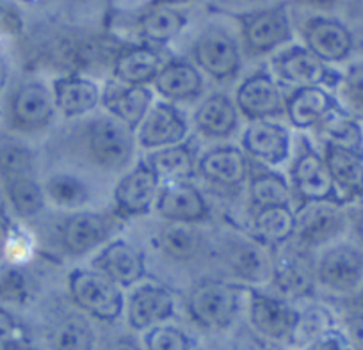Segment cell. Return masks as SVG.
<instances>
[{"label": "cell", "mask_w": 363, "mask_h": 350, "mask_svg": "<svg viewBox=\"0 0 363 350\" xmlns=\"http://www.w3.org/2000/svg\"><path fill=\"white\" fill-rule=\"evenodd\" d=\"M84 137L89 159L102 169L120 171L134 157L135 132L111 114L87 121Z\"/></svg>", "instance_id": "cell-1"}, {"label": "cell", "mask_w": 363, "mask_h": 350, "mask_svg": "<svg viewBox=\"0 0 363 350\" xmlns=\"http://www.w3.org/2000/svg\"><path fill=\"white\" fill-rule=\"evenodd\" d=\"M186 306L194 324L208 331H223L235 322L240 306V288L225 281L207 279L193 286Z\"/></svg>", "instance_id": "cell-2"}, {"label": "cell", "mask_w": 363, "mask_h": 350, "mask_svg": "<svg viewBox=\"0 0 363 350\" xmlns=\"http://www.w3.org/2000/svg\"><path fill=\"white\" fill-rule=\"evenodd\" d=\"M72 300L91 317L114 322L123 315L125 300L121 288L95 269H75L68 278Z\"/></svg>", "instance_id": "cell-3"}, {"label": "cell", "mask_w": 363, "mask_h": 350, "mask_svg": "<svg viewBox=\"0 0 363 350\" xmlns=\"http://www.w3.org/2000/svg\"><path fill=\"white\" fill-rule=\"evenodd\" d=\"M298 315L299 310L292 306L291 300L250 290V327L269 341L289 343Z\"/></svg>", "instance_id": "cell-4"}, {"label": "cell", "mask_w": 363, "mask_h": 350, "mask_svg": "<svg viewBox=\"0 0 363 350\" xmlns=\"http://www.w3.org/2000/svg\"><path fill=\"white\" fill-rule=\"evenodd\" d=\"M315 279L335 293H354L363 283V254L347 244L330 246L317 260Z\"/></svg>", "instance_id": "cell-5"}, {"label": "cell", "mask_w": 363, "mask_h": 350, "mask_svg": "<svg viewBox=\"0 0 363 350\" xmlns=\"http://www.w3.org/2000/svg\"><path fill=\"white\" fill-rule=\"evenodd\" d=\"M189 125L169 101H153L139 127L135 128V142L143 149H162L167 146L182 145L186 141Z\"/></svg>", "instance_id": "cell-6"}, {"label": "cell", "mask_w": 363, "mask_h": 350, "mask_svg": "<svg viewBox=\"0 0 363 350\" xmlns=\"http://www.w3.org/2000/svg\"><path fill=\"white\" fill-rule=\"evenodd\" d=\"M118 217L100 212H77L62 222L61 242L66 253L80 256L96 249L109 240L118 224Z\"/></svg>", "instance_id": "cell-7"}, {"label": "cell", "mask_w": 363, "mask_h": 350, "mask_svg": "<svg viewBox=\"0 0 363 350\" xmlns=\"http://www.w3.org/2000/svg\"><path fill=\"white\" fill-rule=\"evenodd\" d=\"M198 68L216 80H230L239 73L240 54L235 40L218 27L203 30L193 48Z\"/></svg>", "instance_id": "cell-8"}, {"label": "cell", "mask_w": 363, "mask_h": 350, "mask_svg": "<svg viewBox=\"0 0 363 350\" xmlns=\"http://www.w3.org/2000/svg\"><path fill=\"white\" fill-rule=\"evenodd\" d=\"M344 227V212L335 203H305V206L296 213L294 239L301 247L313 249L337 239Z\"/></svg>", "instance_id": "cell-9"}, {"label": "cell", "mask_w": 363, "mask_h": 350, "mask_svg": "<svg viewBox=\"0 0 363 350\" xmlns=\"http://www.w3.org/2000/svg\"><path fill=\"white\" fill-rule=\"evenodd\" d=\"M242 38L255 54H265L291 41L292 30L284 6L262 9L240 16Z\"/></svg>", "instance_id": "cell-10"}, {"label": "cell", "mask_w": 363, "mask_h": 350, "mask_svg": "<svg viewBox=\"0 0 363 350\" xmlns=\"http://www.w3.org/2000/svg\"><path fill=\"white\" fill-rule=\"evenodd\" d=\"M285 101L278 82L265 72L247 77L235 91L237 111L251 121L284 114Z\"/></svg>", "instance_id": "cell-11"}, {"label": "cell", "mask_w": 363, "mask_h": 350, "mask_svg": "<svg viewBox=\"0 0 363 350\" xmlns=\"http://www.w3.org/2000/svg\"><path fill=\"white\" fill-rule=\"evenodd\" d=\"M159 185L160 180L157 174L145 162L139 164L135 169L125 174L114 188L116 215L138 217L150 213L159 198Z\"/></svg>", "instance_id": "cell-12"}, {"label": "cell", "mask_w": 363, "mask_h": 350, "mask_svg": "<svg viewBox=\"0 0 363 350\" xmlns=\"http://www.w3.org/2000/svg\"><path fill=\"white\" fill-rule=\"evenodd\" d=\"M11 120L22 130H41L54 120V93L43 82H26L15 91L11 98Z\"/></svg>", "instance_id": "cell-13"}, {"label": "cell", "mask_w": 363, "mask_h": 350, "mask_svg": "<svg viewBox=\"0 0 363 350\" xmlns=\"http://www.w3.org/2000/svg\"><path fill=\"white\" fill-rule=\"evenodd\" d=\"M292 191L305 203L331 201L335 203L333 178L326 162L313 149L306 148L299 153L292 166Z\"/></svg>", "instance_id": "cell-14"}, {"label": "cell", "mask_w": 363, "mask_h": 350, "mask_svg": "<svg viewBox=\"0 0 363 350\" xmlns=\"http://www.w3.org/2000/svg\"><path fill=\"white\" fill-rule=\"evenodd\" d=\"M93 269L116 283L120 288L141 281L146 272L145 254L127 240H114L107 244L91 261Z\"/></svg>", "instance_id": "cell-15"}, {"label": "cell", "mask_w": 363, "mask_h": 350, "mask_svg": "<svg viewBox=\"0 0 363 350\" xmlns=\"http://www.w3.org/2000/svg\"><path fill=\"white\" fill-rule=\"evenodd\" d=\"M174 315V297L167 288L143 285L130 293L127 303V324L134 331H148L166 324Z\"/></svg>", "instance_id": "cell-16"}, {"label": "cell", "mask_w": 363, "mask_h": 350, "mask_svg": "<svg viewBox=\"0 0 363 350\" xmlns=\"http://www.w3.org/2000/svg\"><path fill=\"white\" fill-rule=\"evenodd\" d=\"M223 260L233 276L246 283H265L272 278V258L258 240L228 239Z\"/></svg>", "instance_id": "cell-17"}, {"label": "cell", "mask_w": 363, "mask_h": 350, "mask_svg": "<svg viewBox=\"0 0 363 350\" xmlns=\"http://www.w3.org/2000/svg\"><path fill=\"white\" fill-rule=\"evenodd\" d=\"M155 212L162 219L178 224H196L208 217V206L201 192L187 181H171L160 188Z\"/></svg>", "instance_id": "cell-18"}, {"label": "cell", "mask_w": 363, "mask_h": 350, "mask_svg": "<svg viewBox=\"0 0 363 350\" xmlns=\"http://www.w3.org/2000/svg\"><path fill=\"white\" fill-rule=\"evenodd\" d=\"M242 146L253 159L278 166L291 155V134L284 125L269 120L251 121L242 134Z\"/></svg>", "instance_id": "cell-19"}, {"label": "cell", "mask_w": 363, "mask_h": 350, "mask_svg": "<svg viewBox=\"0 0 363 350\" xmlns=\"http://www.w3.org/2000/svg\"><path fill=\"white\" fill-rule=\"evenodd\" d=\"M272 68L284 84L301 87H317L328 80V68L308 48L294 47L272 59Z\"/></svg>", "instance_id": "cell-20"}, {"label": "cell", "mask_w": 363, "mask_h": 350, "mask_svg": "<svg viewBox=\"0 0 363 350\" xmlns=\"http://www.w3.org/2000/svg\"><path fill=\"white\" fill-rule=\"evenodd\" d=\"M306 48L323 62H340L351 54L352 36L347 27L331 18H312L305 27Z\"/></svg>", "instance_id": "cell-21"}, {"label": "cell", "mask_w": 363, "mask_h": 350, "mask_svg": "<svg viewBox=\"0 0 363 350\" xmlns=\"http://www.w3.org/2000/svg\"><path fill=\"white\" fill-rule=\"evenodd\" d=\"M55 107L65 118H80L102 101V89L95 80L82 75L59 77L52 87Z\"/></svg>", "instance_id": "cell-22"}, {"label": "cell", "mask_w": 363, "mask_h": 350, "mask_svg": "<svg viewBox=\"0 0 363 350\" xmlns=\"http://www.w3.org/2000/svg\"><path fill=\"white\" fill-rule=\"evenodd\" d=\"M104 107L107 114L127 125L135 132L146 112L153 103L152 91L146 86H128V84L113 82L102 93Z\"/></svg>", "instance_id": "cell-23"}, {"label": "cell", "mask_w": 363, "mask_h": 350, "mask_svg": "<svg viewBox=\"0 0 363 350\" xmlns=\"http://www.w3.org/2000/svg\"><path fill=\"white\" fill-rule=\"evenodd\" d=\"M153 86L157 93L162 94L166 100H194L203 91V77L194 64L174 59L162 64L153 80Z\"/></svg>", "instance_id": "cell-24"}, {"label": "cell", "mask_w": 363, "mask_h": 350, "mask_svg": "<svg viewBox=\"0 0 363 350\" xmlns=\"http://www.w3.org/2000/svg\"><path fill=\"white\" fill-rule=\"evenodd\" d=\"M205 180L219 185H240L247 178V160L242 149L235 146H221L205 152L196 164Z\"/></svg>", "instance_id": "cell-25"}, {"label": "cell", "mask_w": 363, "mask_h": 350, "mask_svg": "<svg viewBox=\"0 0 363 350\" xmlns=\"http://www.w3.org/2000/svg\"><path fill=\"white\" fill-rule=\"evenodd\" d=\"M335 108V100L323 87H301L296 89L285 101V114L296 128H310L331 114Z\"/></svg>", "instance_id": "cell-26"}, {"label": "cell", "mask_w": 363, "mask_h": 350, "mask_svg": "<svg viewBox=\"0 0 363 350\" xmlns=\"http://www.w3.org/2000/svg\"><path fill=\"white\" fill-rule=\"evenodd\" d=\"M194 125L207 137H228L239 125L235 101L223 93L211 94L194 112Z\"/></svg>", "instance_id": "cell-27"}, {"label": "cell", "mask_w": 363, "mask_h": 350, "mask_svg": "<svg viewBox=\"0 0 363 350\" xmlns=\"http://www.w3.org/2000/svg\"><path fill=\"white\" fill-rule=\"evenodd\" d=\"M313 276L310 265L296 254H284L278 260H272V285L280 293L278 297L285 300L301 299L313 288Z\"/></svg>", "instance_id": "cell-28"}, {"label": "cell", "mask_w": 363, "mask_h": 350, "mask_svg": "<svg viewBox=\"0 0 363 350\" xmlns=\"http://www.w3.org/2000/svg\"><path fill=\"white\" fill-rule=\"evenodd\" d=\"M162 68L159 54L150 47H132L121 52L114 61V77L128 86H146L153 82Z\"/></svg>", "instance_id": "cell-29"}, {"label": "cell", "mask_w": 363, "mask_h": 350, "mask_svg": "<svg viewBox=\"0 0 363 350\" xmlns=\"http://www.w3.org/2000/svg\"><path fill=\"white\" fill-rule=\"evenodd\" d=\"M323 159L333 178L335 187H340L347 192L362 191L363 155L358 149L326 142Z\"/></svg>", "instance_id": "cell-30"}, {"label": "cell", "mask_w": 363, "mask_h": 350, "mask_svg": "<svg viewBox=\"0 0 363 350\" xmlns=\"http://www.w3.org/2000/svg\"><path fill=\"white\" fill-rule=\"evenodd\" d=\"M255 239L267 246H280L294 237L296 213L291 206H267L255 210L251 222Z\"/></svg>", "instance_id": "cell-31"}, {"label": "cell", "mask_w": 363, "mask_h": 350, "mask_svg": "<svg viewBox=\"0 0 363 350\" xmlns=\"http://www.w3.org/2000/svg\"><path fill=\"white\" fill-rule=\"evenodd\" d=\"M145 164L159 180L167 181H182L196 171V157L186 142L155 149L146 157Z\"/></svg>", "instance_id": "cell-32"}, {"label": "cell", "mask_w": 363, "mask_h": 350, "mask_svg": "<svg viewBox=\"0 0 363 350\" xmlns=\"http://www.w3.org/2000/svg\"><path fill=\"white\" fill-rule=\"evenodd\" d=\"M95 339V331L87 318L79 313H72L55 322L48 345L50 350H93Z\"/></svg>", "instance_id": "cell-33"}, {"label": "cell", "mask_w": 363, "mask_h": 350, "mask_svg": "<svg viewBox=\"0 0 363 350\" xmlns=\"http://www.w3.org/2000/svg\"><path fill=\"white\" fill-rule=\"evenodd\" d=\"M2 184H4L6 198L16 215L29 219L43 210L47 198H45L43 185L36 180V176L15 178Z\"/></svg>", "instance_id": "cell-34"}, {"label": "cell", "mask_w": 363, "mask_h": 350, "mask_svg": "<svg viewBox=\"0 0 363 350\" xmlns=\"http://www.w3.org/2000/svg\"><path fill=\"white\" fill-rule=\"evenodd\" d=\"M160 249L166 256L178 261H187L196 258L203 249V237L196 227L189 224H171L164 227L159 237Z\"/></svg>", "instance_id": "cell-35"}, {"label": "cell", "mask_w": 363, "mask_h": 350, "mask_svg": "<svg viewBox=\"0 0 363 350\" xmlns=\"http://www.w3.org/2000/svg\"><path fill=\"white\" fill-rule=\"evenodd\" d=\"M43 191L47 201L59 208L77 210L82 208L89 201V188H87L86 181L73 174H52L45 180Z\"/></svg>", "instance_id": "cell-36"}, {"label": "cell", "mask_w": 363, "mask_h": 350, "mask_svg": "<svg viewBox=\"0 0 363 350\" xmlns=\"http://www.w3.org/2000/svg\"><path fill=\"white\" fill-rule=\"evenodd\" d=\"M186 23V16L177 9L169 6H155L143 16L139 29L146 40L153 43H167L182 33Z\"/></svg>", "instance_id": "cell-37"}, {"label": "cell", "mask_w": 363, "mask_h": 350, "mask_svg": "<svg viewBox=\"0 0 363 350\" xmlns=\"http://www.w3.org/2000/svg\"><path fill=\"white\" fill-rule=\"evenodd\" d=\"M34 153L20 139L0 137V180L8 181L22 176H36Z\"/></svg>", "instance_id": "cell-38"}, {"label": "cell", "mask_w": 363, "mask_h": 350, "mask_svg": "<svg viewBox=\"0 0 363 350\" xmlns=\"http://www.w3.org/2000/svg\"><path fill=\"white\" fill-rule=\"evenodd\" d=\"M250 198L255 210L267 206H291L292 188L281 174L264 171L251 178Z\"/></svg>", "instance_id": "cell-39"}, {"label": "cell", "mask_w": 363, "mask_h": 350, "mask_svg": "<svg viewBox=\"0 0 363 350\" xmlns=\"http://www.w3.org/2000/svg\"><path fill=\"white\" fill-rule=\"evenodd\" d=\"M331 327H333V317H331L330 311L326 307L312 304V306L299 311L287 345H291L296 350H303L317 336H320Z\"/></svg>", "instance_id": "cell-40"}, {"label": "cell", "mask_w": 363, "mask_h": 350, "mask_svg": "<svg viewBox=\"0 0 363 350\" xmlns=\"http://www.w3.org/2000/svg\"><path fill=\"white\" fill-rule=\"evenodd\" d=\"M146 350H194L193 339L186 331L174 325L160 324L145 334Z\"/></svg>", "instance_id": "cell-41"}, {"label": "cell", "mask_w": 363, "mask_h": 350, "mask_svg": "<svg viewBox=\"0 0 363 350\" xmlns=\"http://www.w3.org/2000/svg\"><path fill=\"white\" fill-rule=\"evenodd\" d=\"M319 125L323 134L326 135V142L358 149L359 137H362V135H359L358 127H356L351 120H347L345 115L331 112V114H328Z\"/></svg>", "instance_id": "cell-42"}, {"label": "cell", "mask_w": 363, "mask_h": 350, "mask_svg": "<svg viewBox=\"0 0 363 350\" xmlns=\"http://www.w3.org/2000/svg\"><path fill=\"white\" fill-rule=\"evenodd\" d=\"M29 297V281L20 269L8 267L0 272V300L11 304L26 303Z\"/></svg>", "instance_id": "cell-43"}, {"label": "cell", "mask_w": 363, "mask_h": 350, "mask_svg": "<svg viewBox=\"0 0 363 350\" xmlns=\"http://www.w3.org/2000/svg\"><path fill=\"white\" fill-rule=\"evenodd\" d=\"M342 98L352 114L363 118V64L349 68L342 82Z\"/></svg>", "instance_id": "cell-44"}, {"label": "cell", "mask_w": 363, "mask_h": 350, "mask_svg": "<svg viewBox=\"0 0 363 350\" xmlns=\"http://www.w3.org/2000/svg\"><path fill=\"white\" fill-rule=\"evenodd\" d=\"M230 350H278L274 349L269 339H265L264 336H260L258 332H255L253 329L244 325L239 331L235 332L232 341V349Z\"/></svg>", "instance_id": "cell-45"}, {"label": "cell", "mask_w": 363, "mask_h": 350, "mask_svg": "<svg viewBox=\"0 0 363 350\" xmlns=\"http://www.w3.org/2000/svg\"><path fill=\"white\" fill-rule=\"evenodd\" d=\"M303 350H351V345H349L344 331H338V329L331 327L320 336H317Z\"/></svg>", "instance_id": "cell-46"}, {"label": "cell", "mask_w": 363, "mask_h": 350, "mask_svg": "<svg viewBox=\"0 0 363 350\" xmlns=\"http://www.w3.org/2000/svg\"><path fill=\"white\" fill-rule=\"evenodd\" d=\"M22 343V334L11 315L0 307V350H11Z\"/></svg>", "instance_id": "cell-47"}, {"label": "cell", "mask_w": 363, "mask_h": 350, "mask_svg": "<svg viewBox=\"0 0 363 350\" xmlns=\"http://www.w3.org/2000/svg\"><path fill=\"white\" fill-rule=\"evenodd\" d=\"M344 334L351 350H363V313H352L344 322Z\"/></svg>", "instance_id": "cell-48"}, {"label": "cell", "mask_w": 363, "mask_h": 350, "mask_svg": "<svg viewBox=\"0 0 363 350\" xmlns=\"http://www.w3.org/2000/svg\"><path fill=\"white\" fill-rule=\"evenodd\" d=\"M104 350H141V346L130 338H125V336H120V338H114L104 346Z\"/></svg>", "instance_id": "cell-49"}, {"label": "cell", "mask_w": 363, "mask_h": 350, "mask_svg": "<svg viewBox=\"0 0 363 350\" xmlns=\"http://www.w3.org/2000/svg\"><path fill=\"white\" fill-rule=\"evenodd\" d=\"M191 0H153V4L155 6H178V4H187Z\"/></svg>", "instance_id": "cell-50"}, {"label": "cell", "mask_w": 363, "mask_h": 350, "mask_svg": "<svg viewBox=\"0 0 363 350\" xmlns=\"http://www.w3.org/2000/svg\"><path fill=\"white\" fill-rule=\"evenodd\" d=\"M354 295H356V306H358L359 310H362V313H363V283L359 285V288L356 290Z\"/></svg>", "instance_id": "cell-51"}, {"label": "cell", "mask_w": 363, "mask_h": 350, "mask_svg": "<svg viewBox=\"0 0 363 350\" xmlns=\"http://www.w3.org/2000/svg\"><path fill=\"white\" fill-rule=\"evenodd\" d=\"M4 82H6V64H4V61L0 59V89H2Z\"/></svg>", "instance_id": "cell-52"}, {"label": "cell", "mask_w": 363, "mask_h": 350, "mask_svg": "<svg viewBox=\"0 0 363 350\" xmlns=\"http://www.w3.org/2000/svg\"><path fill=\"white\" fill-rule=\"evenodd\" d=\"M11 350H33L30 349L29 345H23V343H20V345H16V346H13Z\"/></svg>", "instance_id": "cell-53"}, {"label": "cell", "mask_w": 363, "mask_h": 350, "mask_svg": "<svg viewBox=\"0 0 363 350\" xmlns=\"http://www.w3.org/2000/svg\"><path fill=\"white\" fill-rule=\"evenodd\" d=\"M308 2H313V4H328L331 0H308Z\"/></svg>", "instance_id": "cell-54"}, {"label": "cell", "mask_w": 363, "mask_h": 350, "mask_svg": "<svg viewBox=\"0 0 363 350\" xmlns=\"http://www.w3.org/2000/svg\"><path fill=\"white\" fill-rule=\"evenodd\" d=\"M358 231H359V235H362V239H363V215H362V219H359V224H358Z\"/></svg>", "instance_id": "cell-55"}]
</instances>
